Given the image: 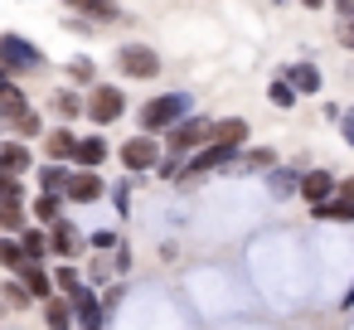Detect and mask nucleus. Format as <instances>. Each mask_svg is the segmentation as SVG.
<instances>
[{
  "label": "nucleus",
  "instance_id": "nucleus-25",
  "mask_svg": "<svg viewBox=\"0 0 354 330\" xmlns=\"http://www.w3.org/2000/svg\"><path fill=\"white\" fill-rule=\"evenodd\" d=\"M54 112H59V117H68V122H73V117H78V112H88V102H83V98H78V93H73V88H59V93H54Z\"/></svg>",
  "mask_w": 354,
  "mask_h": 330
},
{
  "label": "nucleus",
  "instance_id": "nucleus-20",
  "mask_svg": "<svg viewBox=\"0 0 354 330\" xmlns=\"http://www.w3.org/2000/svg\"><path fill=\"white\" fill-rule=\"evenodd\" d=\"M267 190H272L277 199H286V194H301V170H286V165L267 170Z\"/></svg>",
  "mask_w": 354,
  "mask_h": 330
},
{
  "label": "nucleus",
  "instance_id": "nucleus-31",
  "mask_svg": "<svg viewBox=\"0 0 354 330\" xmlns=\"http://www.w3.org/2000/svg\"><path fill=\"white\" fill-rule=\"evenodd\" d=\"M88 243H93V248H102V253H107V248H112V253H117V248H122V243H117V233H112V228H97V233H93V238H88Z\"/></svg>",
  "mask_w": 354,
  "mask_h": 330
},
{
  "label": "nucleus",
  "instance_id": "nucleus-5",
  "mask_svg": "<svg viewBox=\"0 0 354 330\" xmlns=\"http://www.w3.org/2000/svg\"><path fill=\"white\" fill-rule=\"evenodd\" d=\"M122 112H127V98H122V88H112V83H97V88L88 93V117H93L97 127H112Z\"/></svg>",
  "mask_w": 354,
  "mask_h": 330
},
{
  "label": "nucleus",
  "instance_id": "nucleus-24",
  "mask_svg": "<svg viewBox=\"0 0 354 330\" xmlns=\"http://www.w3.org/2000/svg\"><path fill=\"white\" fill-rule=\"evenodd\" d=\"M68 6H73L78 15H88V20H117V6H112V0H68Z\"/></svg>",
  "mask_w": 354,
  "mask_h": 330
},
{
  "label": "nucleus",
  "instance_id": "nucleus-16",
  "mask_svg": "<svg viewBox=\"0 0 354 330\" xmlns=\"http://www.w3.org/2000/svg\"><path fill=\"white\" fill-rule=\"evenodd\" d=\"M73 320H78V315H73V301H68V296H49V301H44V325H49V330H73Z\"/></svg>",
  "mask_w": 354,
  "mask_h": 330
},
{
  "label": "nucleus",
  "instance_id": "nucleus-6",
  "mask_svg": "<svg viewBox=\"0 0 354 330\" xmlns=\"http://www.w3.org/2000/svg\"><path fill=\"white\" fill-rule=\"evenodd\" d=\"M117 68H122L127 78H156V73H160V59H156L151 44H122Z\"/></svg>",
  "mask_w": 354,
  "mask_h": 330
},
{
  "label": "nucleus",
  "instance_id": "nucleus-23",
  "mask_svg": "<svg viewBox=\"0 0 354 330\" xmlns=\"http://www.w3.org/2000/svg\"><path fill=\"white\" fill-rule=\"evenodd\" d=\"M0 165H6V175H25L30 170V151L20 141H0Z\"/></svg>",
  "mask_w": 354,
  "mask_h": 330
},
{
  "label": "nucleus",
  "instance_id": "nucleus-39",
  "mask_svg": "<svg viewBox=\"0 0 354 330\" xmlns=\"http://www.w3.org/2000/svg\"><path fill=\"white\" fill-rule=\"evenodd\" d=\"M339 306H354V286H349V291H344V296H339Z\"/></svg>",
  "mask_w": 354,
  "mask_h": 330
},
{
  "label": "nucleus",
  "instance_id": "nucleus-4",
  "mask_svg": "<svg viewBox=\"0 0 354 330\" xmlns=\"http://www.w3.org/2000/svg\"><path fill=\"white\" fill-rule=\"evenodd\" d=\"M117 156H122V165H127L131 175H151V170H160V141H156V136H131Z\"/></svg>",
  "mask_w": 354,
  "mask_h": 330
},
{
  "label": "nucleus",
  "instance_id": "nucleus-33",
  "mask_svg": "<svg viewBox=\"0 0 354 330\" xmlns=\"http://www.w3.org/2000/svg\"><path fill=\"white\" fill-rule=\"evenodd\" d=\"M335 39H339V44H354V15H344V20L335 25Z\"/></svg>",
  "mask_w": 354,
  "mask_h": 330
},
{
  "label": "nucleus",
  "instance_id": "nucleus-19",
  "mask_svg": "<svg viewBox=\"0 0 354 330\" xmlns=\"http://www.w3.org/2000/svg\"><path fill=\"white\" fill-rule=\"evenodd\" d=\"M0 267H6V272H25V267H30L25 243H20V238H10V233H0Z\"/></svg>",
  "mask_w": 354,
  "mask_h": 330
},
{
  "label": "nucleus",
  "instance_id": "nucleus-27",
  "mask_svg": "<svg viewBox=\"0 0 354 330\" xmlns=\"http://www.w3.org/2000/svg\"><path fill=\"white\" fill-rule=\"evenodd\" d=\"M0 296H6V301H10L15 311H25V306L35 301V296H30V286H25L20 277H15V282H0Z\"/></svg>",
  "mask_w": 354,
  "mask_h": 330
},
{
  "label": "nucleus",
  "instance_id": "nucleus-11",
  "mask_svg": "<svg viewBox=\"0 0 354 330\" xmlns=\"http://www.w3.org/2000/svg\"><path fill=\"white\" fill-rule=\"evenodd\" d=\"M102 175L97 170H78L73 175V185H68V204H93V199H102Z\"/></svg>",
  "mask_w": 354,
  "mask_h": 330
},
{
  "label": "nucleus",
  "instance_id": "nucleus-10",
  "mask_svg": "<svg viewBox=\"0 0 354 330\" xmlns=\"http://www.w3.org/2000/svg\"><path fill=\"white\" fill-rule=\"evenodd\" d=\"M68 301H73V315H78V325H83V330H102V311H107V306H102L88 286H78Z\"/></svg>",
  "mask_w": 354,
  "mask_h": 330
},
{
  "label": "nucleus",
  "instance_id": "nucleus-22",
  "mask_svg": "<svg viewBox=\"0 0 354 330\" xmlns=\"http://www.w3.org/2000/svg\"><path fill=\"white\" fill-rule=\"evenodd\" d=\"M59 209H64V194H44V190H39V194H35V204H30V214H35L39 223H49V228L64 219Z\"/></svg>",
  "mask_w": 354,
  "mask_h": 330
},
{
  "label": "nucleus",
  "instance_id": "nucleus-8",
  "mask_svg": "<svg viewBox=\"0 0 354 330\" xmlns=\"http://www.w3.org/2000/svg\"><path fill=\"white\" fill-rule=\"evenodd\" d=\"M233 156H238L233 146H218V141H209L204 151H194V156L185 161V175H209V170H223Z\"/></svg>",
  "mask_w": 354,
  "mask_h": 330
},
{
  "label": "nucleus",
  "instance_id": "nucleus-12",
  "mask_svg": "<svg viewBox=\"0 0 354 330\" xmlns=\"http://www.w3.org/2000/svg\"><path fill=\"white\" fill-rule=\"evenodd\" d=\"M78 141L83 136H73V127H59L44 136V151H49V161H78Z\"/></svg>",
  "mask_w": 354,
  "mask_h": 330
},
{
  "label": "nucleus",
  "instance_id": "nucleus-37",
  "mask_svg": "<svg viewBox=\"0 0 354 330\" xmlns=\"http://www.w3.org/2000/svg\"><path fill=\"white\" fill-rule=\"evenodd\" d=\"M335 6H339V20H344V15H354V0H335Z\"/></svg>",
  "mask_w": 354,
  "mask_h": 330
},
{
  "label": "nucleus",
  "instance_id": "nucleus-38",
  "mask_svg": "<svg viewBox=\"0 0 354 330\" xmlns=\"http://www.w3.org/2000/svg\"><path fill=\"white\" fill-rule=\"evenodd\" d=\"M0 93H10V68H0Z\"/></svg>",
  "mask_w": 354,
  "mask_h": 330
},
{
  "label": "nucleus",
  "instance_id": "nucleus-9",
  "mask_svg": "<svg viewBox=\"0 0 354 330\" xmlns=\"http://www.w3.org/2000/svg\"><path fill=\"white\" fill-rule=\"evenodd\" d=\"M49 248H54L59 257H78V253L88 248V238H83V233H78L68 219H59V223L49 228Z\"/></svg>",
  "mask_w": 354,
  "mask_h": 330
},
{
  "label": "nucleus",
  "instance_id": "nucleus-32",
  "mask_svg": "<svg viewBox=\"0 0 354 330\" xmlns=\"http://www.w3.org/2000/svg\"><path fill=\"white\" fill-rule=\"evenodd\" d=\"M68 78H73V83H93V64H88V59L68 64Z\"/></svg>",
  "mask_w": 354,
  "mask_h": 330
},
{
  "label": "nucleus",
  "instance_id": "nucleus-1",
  "mask_svg": "<svg viewBox=\"0 0 354 330\" xmlns=\"http://www.w3.org/2000/svg\"><path fill=\"white\" fill-rule=\"evenodd\" d=\"M185 112H189V98H185V93L151 98V102L141 107V131H146V136H156V131H170V127H180V122H185Z\"/></svg>",
  "mask_w": 354,
  "mask_h": 330
},
{
  "label": "nucleus",
  "instance_id": "nucleus-21",
  "mask_svg": "<svg viewBox=\"0 0 354 330\" xmlns=\"http://www.w3.org/2000/svg\"><path fill=\"white\" fill-rule=\"evenodd\" d=\"M107 161V141L102 136H83L78 141V170H97Z\"/></svg>",
  "mask_w": 354,
  "mask_h": 330
},
{
  "label": "nucleus",
  "instance_id": "nucleus-35",
  "mask_svg": "<svg viewBox=\"0 0 354 330\" xmlns=\"http://www.w3.org/2000/svg\"><path fill=\"white\" fill-rule=\"evenodd\" d=\"M339 131H344V141L354 146V112H344V117H339Z\"/></svg>",
  "mask_w": 354,
  "mask_h": 330
},
{
  "label": "nucleus",
  "instance_id": "nucleus-15",
  "mask_svg": "<svg viewBox=\"0 0 354 330\" xmlns=\"http://www.w3.org/2000/svg\"><path fill=\"white\" fill-rule=\"evenodd\" d=\"M286 83H291L296 93L315 98V93H320V68H315L310 59H306V64H291V68H286Z\"/></svg>",
  "mask_w": 354,
  "mask_h": 330
},
{
  "label": "nucleus",
  "instance_id": "nucleus-2",
  "mask_svg": "<svg viewBox=\"0 0 354 330\" xmlns=\"http://www.w3.org/2000/svg\"><path fill=\"white\" fill-rule=\"evenodd\" d=\"M0 68L10 73H39L44 68V49L20 39V35H0Z\"/></svg>",
  "mask_w": 354,
  "mask_h": 330
},
{
  "label": "nucleus",
  "instance_id": "nucleus-13",
  "mask_svg": "<svg viewBox=\"0 0 354 330\" xmlns=\"http://www.w3.org/2000/svg\"><path fill=\"white\" fill-rule=\"evenodd\" d=\"M20 282L30 286V296H35V301H49V296H59V282H54V272H44L39 262H30V267L20 272Z\"/></svg>",
  "mask_w": 354,
  "mask_h": 330
},
{
  "label": "nucleus",
  "instance_id": "nucleus-40",
  "mask_svg": "<svg viewBox=\"0 0 354 330\" xmlns=\"http://www.w3.org/2000/svg\"><path fill=\"white\" fill-rule=\"evenodd\" d=\"M301 6H306V10H320V6H325V0H301Z\"/></svg>",
  "mask_w": 354,
  "mask_h": 330
},
{
  "label": "nucleus",
  "instance_id": "nucleus-26",
  "mask_svg": "<svg viewBox=\"0 0 354 330\" xmlns=\"http://www.w3.org/2000/svg\"><path fill=\"white\" fill-rule=\"evenodd\" d=\"M20 243H25L30 262H39V257H49V253H54V248H49V233H39V228H25V233H20Z\"/></svg>",
  "mask_w": 354,
  "mask_h": 330
},
{
  "label": "nucleus",
  "instance_id": "nucleus-41",
  "mask_svg": "<svg viewBox=\"0 0 354 330\" xmlns=\"http://www.w3.org/2000/svg\"><path fill=\"white\" fill-rule=\"evenodd\" d=\"M0 175H6V165H0Z\"/></svg>",
  "mask_w": 354,
  "mask_h": 330
},
{
  "label": "nucleus",
  "instance_id": "nucleus-34",
  "mask_svg": "<svg viewBox=\"0 0 354 330\" xmlns=\"http://www.w3.org/2000/svg\"><path fill=\"white\" fill-rule=\"evenodd\" d=\"M107 277H112V262L97 257V262H93V282H107Z\"/></svg>",
  "mask_w": 354,
  "mask_h": 330
},
{
  "label": "nucleus",
  "instance_id": "nucleus-3",
  "mask_svg": "<svg viewBox=\"0 0 354 330\" xmlns=\"http://www.w3.org/2000/svg\"><path fill=\"white\" fill-rule=\"evenodd\" d=\"M209 136H214V122H199V117H189V122H180V127H170V136H165V146H170V156H194V151H204L209 146Z\"/></svg>",
  "mask_w": 354,
  "mask_h": 330
},
{
  "label": "nucleus",
  "instance_id": "nucleus-30",
  "mask_svg": "<svg viewBox=\"0 0 354 330\" xmlns=\"http://www.w3.org/2000/svg\"><path fill=\"white\" fill-rule=\"evenodd\" d=\"M243 165H248V170H277V156H272V146H267V151H248Z\"/></svg>",
  "mask_w": 354,
  "mask_h": 330
},
{
  "label": "nucleus",
  "instance_id": "nucleus-17",
  "mask_svg": "<svg viewBox=\"0 0 354 330\" xmlns=\"http://www.w3.org/2000/svg\"><path fill=\"white\" fill-rule=\"evenodd\" d=\"M209 141H218V146H233V151H238V146L248 141V122H243V117H223V122H214V136H209Z\"/></svg>",
  "mask_w": 354,
  "mask_h": 330
},
{
  "label": "nucleus",
  "instance_id": "nucleus-14",
  "mask_svg": "<svg viewBox=\"0 0 354 330\" xmlns=\"http://www.w3.org/2000/svg\"><path fill=\"white\" fill-rule=\"evenodd\" d=\"M68 185H73V170H68L64 161H49V165L39 170V190H44V194H64V199H68Z\"/></svg>",
  "mask_w": 354,
  "mask_h": 330
},
{
  "label": "nucleus",
  "instance_id": "nucleus-28",
  "mask_svg": "<svg viewBox=\"0 0 354 330\" xmlns=\"http://www.w3.org/2000/svg\"><path fill=\"white\" fill-rule=\"evenodd\" d=\"M267 98H272V107H281V112H286V107H291V102H296V88H291V83H286V78H277V83H272V88H267Z\"/></svg>",
  "mask_w": 354,
  "mask_h": 330
},
{
  "label": "nucleus",
  "instance_id": "nucleus-36",
  "mask_svg": "<svg viewBox=\"0 0 354 330\" xmlns=\"http://www.w3.org/2000/svg\"><path fill=\"white\" fill-rule=\"evenodd\" d=\"M339 199H349V204H354V175H344V180H339Z\"/></svg>",
  "mask_w": 354,
  "mask_h": 330
},
{
  "label": "nucleus",
  "instance_id": "nucleus-18",
  "mask_svg": "<svg viewBox=\"0 0 354 330\" xmlns=\"http://www.w3.org/2000/svg\"><path fill=\"white\" fill-rule=\"evenodd\" d=\"M310 219H320V223H354V204L335 194V199L315 204V209H310Z\"/></svg>",
  "mask_w": 354,
  "mask_h": 330
},
{
  "label": "nucleus",
  "instance_id": "nucleus-29",
  "mask_svg": "<svg viewBox=\"0 0 354 330\" xmlns=\"http://www.w3.org/2000/svg\"><path fill=\"white\" fill-rule=\"evenodd\" d=\"M54 282H59V296H73V291L83 286V277H78V267H59V272H54Z\"/></svg>",
  "mask_w": 354,
  "mask_h": 330
},
{
  "label": "nucleus",
  "instance_id": "nucleus-7",
  "mask_svg": "<svg viewBox=\"0 0 354 330\" xmlns=\"http://www.w3.org/2000/svg\"><path fill=\"white\" fill-rule=\"evenodd\" d=\"M339 194V180L330 175V170H301V199L315 209V204H325V199H335Z\"/></svg>",
  "mask_w": 354,
  "mask_h": 330
}]
</instances>
